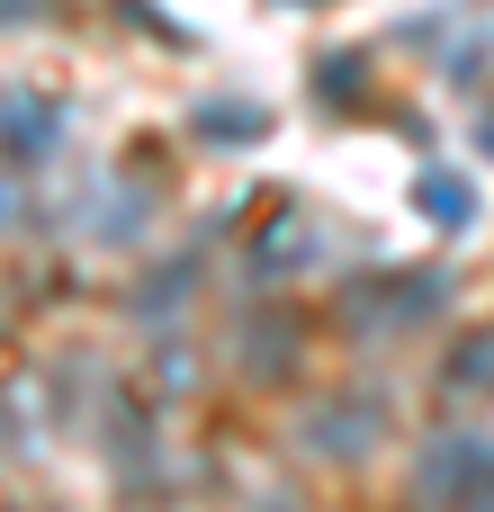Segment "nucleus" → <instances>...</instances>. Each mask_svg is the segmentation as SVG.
<instances>
[{"label":"nucleus","instance_id":"1","mask_svg":"<svg viewBox=\"0 0 494 512\" xmlns=\"http://www.w3.org/2000/svg\"><path fill=\"white\" fill-rule=\"evenodd\" d=\"M486 486H494V441H477V432H450L423 459V504H477Z\"/></svg>","mask_w":494,"mask_h":512},{"label":"nucleus","instance_id":"2","mask_svg":"<svg viewBox=\"0 0 494 512\" xmlns=\"http://www.w3.org/2000/svg\"><path fill=\"white\" fill-rule=\"evenodd\" d=\"M0 135H9V153L27 162V153H45V135H54V117H45V108H9V126H0Z\"/></svg>","mask_w":494,"mask_h":512},{"label":"nucleus","instance_id":"3","mask_svg":"<svg viewBox=\"0 0 494 512\" xmlns=\"http://www.w3.org/2000/svg\"><path fill=\"white\" fill-rule=\"evenodd\" d=\"M459 387H494V333H477L468 351H459V369H450Z\"/></svg>","mask_w":494,"mask_h":512},{"label":"nucleus","instance_id":"4","mask_svg":"<svg viewBox=\"0 0 494 512\" xmlns=\"http://www.w3.org/2000/svg\"><path fill=\"white\" fill-rule=\"evenodd\" d=\"M423 207H432L441 225H468V189H459V180H423Z\"/></svg>","mask_w":494,"mask_h":512}]
</instances>
